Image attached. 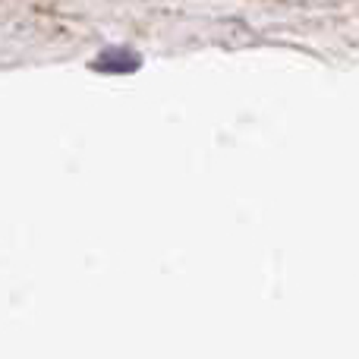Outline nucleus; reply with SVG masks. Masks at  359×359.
<instances>
[{"instance_id":"f257e3e1","label":"nucleus","mask_w":359,"mask_h":359,"mask_svg":"<svg viewBox=\"0 0 359 359\" xmlns=\"http://www.w3.org/2000/svg\"><path fill=\"white\" fill-rule=\"evenodd\" d=\"M142 67V57L130 48H107L92 60V69L98 73H136Z\"/></svg>"}]
</instances>
